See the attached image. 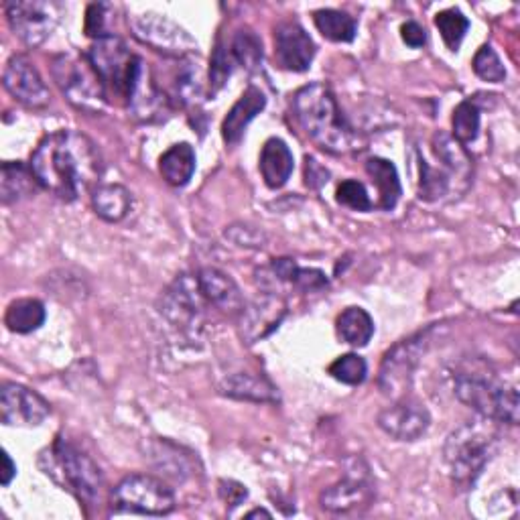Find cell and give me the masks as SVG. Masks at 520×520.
Returning <instances> with one entry per match:
<instances>
[{"mask_svg":"<svg viewBox=\"0 0 520 520\" xmlns=\"http://www.w3.org/2000/svg\"><path fill=\"white\" fill-rule=\"evenodd\" d=\"M37 183L63 202H74L102 177V157L92 139L78 130L47 135L31 157Z\"/></svg>","mask_w":520,"mask_h":520,"instance_id":"obj_1","label":"cell"},{"mask_svg":"<svg viewBox=\"0 0 520 520\" xmlns=\"http://www.w3.org/2000/svg\"><path fill=\"white\" fill-rule=\"evenodd\" d=\"M293 112L305 135L319 149L332 155L362 149V137L346 124L332 90L325 84L303 86L293 98Z\"/></svg>","mask_w":520,"mask_h":520,"instance_id":"obj_2","label":"cell"},{"mask_svg":"<svg viewBox=\"0 0 520 520\" xmlns=\"http://www.w3.org/2000/svg\"><path fill=\"white\" fill-rule=\"evenodd\" d=\"M455 397L494 423H518V390L496 372L482 366L460 368L453 374Z\"/></svg>","mask_w":520,"mask_h":520,"instance_id":"obj_3","label":"cell"},{"mask_svg":"<svg viewBox=\"0 0 520 520\" xmlns=\"http://www.w3.org/2000/svg\"><path fill=\"white\" fill-rule=\"evenodd\" d=\"M498 435L490 419L470 421L449 433L443 458L455 484L470 486L482 474L496 451Z\"/></svg>","mask_w":520,"mask_h":520,"instance_id":"obj_4","label":"cell"},{"mask_svg":"<svg viewBox=\"0 0 520 520\" xmlns=\"http://www.w3.org/2000/svg\"><path fill=\"white\" fill-rule=\"evenodd\" d=\"M43 455L49 460V466L45 468L47 476L59 480L63 488L74 492L84 504L100 502L104 476L90 455L63 439H57Z\"/></svg>","mask_w":520,"mask_h":520,"instance_id":"obj_5","label":"cell"},{"mask_svg":"<svg viewBox=\"0 0 520 520\" xmlns=\"http://www.w3.org/2000/svg\"><path fill=\"white\" fill-rule=\"evenodd\" d=\"M53 80L78 110L98 114L106 104V88L88 55L63 53L53 59Z\"/></svg>","mask_w":520,"mask_h":520,"instance_id":"obj_6","label":"cell"},{"mask_svg":"<svg viewBox=\"0 0 520 520\" xmlns=\"http://www.w3.org/2000/svg\"><path fill=\"white\" fill-rule=\"evenodd\" d=\"M88 57L106 88V96L114 94L126 102V96L133 88L145 61L130 51L116 35L98 39L92 45Z\"/></svg>","mask_w":520,"mask_h":520,"instance_id":"obj_7","label":"cell"},{"mask_svg":"<svg viewBox=\"0 0 520 520\" xmlns=\"http://www.w3.org/2000/svg\"><path fill=\"white\" fill-rule=\"evenodd\" d=\"M114 512H135L149 516H165L175 508L173 490L159 478L149 474L126 476L112 492Z\"/></svg>","mask_w":520,"mask_h":520,"instance_id":"obj_8","label":"cell"},{"mask_svg":"<svg viewBox=\"0 0 520 520\" xmlns=\"http://www.w3.org/2000/svg\"><path fill=\"white\" fill-rule=\"evenodd\" d=\"M208 305L195 277L183 275L163 293L159 311L173 328L189 336H198L204 328Z\"/></svg>","mask_w":520,"mask_h":520,"instance_id":"obj_9","label":"cell"},{"mask_svg":"<svg viewBox=\"0 0 520 520\" xmlns=\"http://www.w3.org/2000/svg\"><path fill=\"white\" fill-rule=\"evenodd\" d=\"M425 346H427V334H417L409 340H403L390 352H386L380 366V378H378L384 395L393 399L407 397L415 368L425 352Z\"/></svg>","mask_w":520,"mask_h":520,"instance_id":"obj_10","label":"cell"},{"mask_svg":"<svg viewBox=\"0 0 520 520\" xmlns=\"http://www.w3.org/2000/svg\"><path fill=\"white\" fill-rule=\"evenodd\" d=\"M128 23L141 43L165 55L185 57L198 51V41H195L183 27H179L177 23H173L163 15L143 13V15L130 17Z\"/></svg>","mask_w":520,"mask_h":520,"instance_id":"obj_11","label":"cell"},{"mask_svg":"<svg viewBox=\"0 0 520 520\" xmlns=\"http://www.w3.org/2000/svg\"><path fill=\"white\" fill-rule=\"evenodd\" d=\"M17 37L31 47L41 45L59 23V7L43 0H17L5 7Z\"/></svg>","mask_w":520,"mask_h":520,"instance_id":"obj_12","label":"cell"},{"mask_svg":"<svg viewBox=\"0 0 520 520\" xmlns=\"http://www.w3.org/2000/svg\"><path fill=\"white\" fill-rule=\"evenodd\" d=\"M51 413L49 403L37 395L35 390L5 382L0 390V421L9 427H37Z\"/></svg>","mask_w":520,"mask_h":520,"instance_id":"obj_13","label":"cell"},{"mask_svg":"<svg viewBox=\"0 0 520 520\" xmlns=\"http://www.w3.org/2000/svg\"><path fill=\"white\" fill-rule=\"evenodd\" d=\"M3 84H5L7 92L27 108L41 110L51 100L49 88L45 86L35 65L25 55H13L7 61Z\"/></svg>","mask_w":520,"mask_h":520,"instance_id":"obj_14","label":"cell"},{"mask_svg":"<svg viewBox=\"0 0 520 520\" xmlns=\"http://www.w3.org/2000/svg\"><path fill=\"white\" fill-rule=\"evenodd\" d=\"M287 315V301L277 293H265L244 305L240 313V334L248 344L271 336Z\"/></svg>","mask_w":520,"mask_h":520,"instance_id":"obj_15","label":"cell"},{"mask_svg":"<svg viewBox=\"0 0 520 520\" xmlns=\"http://www.w3.org/2000/svg\"><path fill=\"white\" fill-rule=\"evenodd\" d=\"M429 425V411L423 403L411 397L397 399L395 405L386 407L378 415V427L397 441H415L421 435H425Z\"/></svg>","mask_w":520,"mask_h":520,"instance_id":"obj_16","label":"cell"},{"mask_svg":"<svg viewBox=\"0 0 520 520\" xmlns=\"http://www.w3.org/2000/svg\"><path fill=\"white\" fill-rule=\"evenodd\" d=\"M275 57L283 70L307 72L315 57V43L299 23H281L275 31Z\"/></svg>","mask_w":520,"mask_h":520,"instance_id":"obj_17","label":"cell"},{"mask_svg":"<svg viewBox=\"0 0 520 520\" xmlns=\"http://www.w3.org/2000/svg\"><path fill=\"white\" fill-rule=\"evenodd\" d=\"M374 496V486L366 474L346 476L338 484L325 488L319 496V502L330 512H352L362 506H368Z\"/></svg>","mask_w":520,"mask_h":520,"instance_id":"obj_18","label":"cell"},{"mask_svg":"<svg viewBox=\"0 0 520 520\" xmlns=\"http://www.w3.org/2000/svg\"><path fill=\"white\" fill-rule=\"evenodd\" d=\"M124 104L130 114L143 122H155L167 114V98L153 82L147 63H143V68L133 88H130Z\"/></svg>","mask_w":520,"mask_h":520,"instance_id":"obj_19","label":"cell"},{"mask_svg":"<svg viewBox=\"0 0 520 520\" xmlns=\"http://www.w3.org/2000/svg\"><path fill=\"white\" fill-rule=\"evenodd\" d=\"M198 287L206 301L216 307L222 313L228 315H240L244 309V297L238 289V285L222 271L218 269H202L195 275Z\"/></svg>","mask_w":520,"mask_h":520,"instance_id":"obj_20","label":"cell"},{"mask_svg":"<svg viewBox=\"0 0 520 520\" xmlns=\"http://www.w3.org/2000/svg\"><path fill=\"white\" fill-rule=\"evenodd\" d=\"M265 106H267V98L263 92H260L256 86L246 88V92L238 98V102L230 108V112L226 114V118L222 122L224 141L228 145L240 143L246 126L265 110Z\"/></svg>","mask_w":520,"mask_h":520,"instance_id":"obj_21","label":"cell"},{"mask_svg":"<svg viewBox=\"0 0 520 520\" xmlns=\"http://www.w3.org/2000/svg\"><path fill=\"white\" fill-rule=\"evenodd\" d=\"M293 153L281 139H269L260 153V173L271 189H281L293 173Z\"/></svg>","mask_w":520,"mask_h":520,"instance_id":"obj_22","label":"cell"},{"mask_svg":"<svg viewBox=\"0 0 520 520\" xmlns=\"http://www.w3.org/2000/svg\"><path fill=\"white\" fill-rule=\"evenodd\" d=\"M220 390L224 395L240 401H256V403H271L277 401V388L263 376H254L246 372L230 374Z\"/></svg>","mask_w":520,"mask_h":520,"instance_id":"obj_23","label":"cell"},{"mask_svg":"<svg viewBox=\"0 0 520 520\" xmlns=\"http://www.w3.org/2000/svg\"><path fill=\"white\" fill-rule=\"evenodd\" d=\"M366 173L370 175L372 183L376 185L380 208L393 210L401 198V181H399V173H397L395 165L386 159L374 157L366 163Z\"/></svg>","mask_w":520,"mask_h":520,"instance_id":"obj_24","label":"cell"},{"mask_svg":"<svg viewBox=\"0 0 520 520\" xmlns=\"http://www.w3.org/2000/svg\"><path fill=\"white\" fill-rule=\"evenodd\" d=\"M133 198H130V191L122 185L108 183V185H98L92 191V206L96 214L106 220V222H120L126 218Z\"/></svg>","mask_w":520,"mask_h":520,"instance_id":"obj_25","label":"cell"},{"mask_svg":"<svg viewBox=\"0 0 520 520\" xmlns=\"http://www.w3.org/2000/svg\"><path fill=\"white\" fill-rule=\"evenodd\" d=\"M35 185L39 183L31 167L27 169L23 163H5L0 171V200L5 206L15 204L35 193Z\"/></svg>","mask_w":520,"mask_h":520,"instance_id":"obj_26","label":"cell"},{"mask_svg":"<svg viewBox=\"0 0 520 520\" xmlns=\"http://www.w3.org/2000/svg\"><path fill=\"white\" fill-rule=\"evenodd\" d=\"M159 169L163 179L173 187H183L189 183L195 171V151L187 143L173 145L167 153H163L159 161Z\"/></svg>","mask_w":520,"mask_h":520,"instance_id":"obj_27","label":"cell"},{"mask_svg":"<svg viewBox=\"0 0 520 520\" xmlns=\"http://www.w3.org/2000/svg\"><path fill=\"white\" fill-rule=\"evenodd\" d=\"M45 321V307L37 299H17L7 307L5 325L15 334H31Z\"/></svg>","mask_w":520,"mask_h":520,"instance_id":"obj_28","label":"cell"},{"mask_svg":"<svg viewBox=\"0 0 520 520\" xmlns=\"http://www.w3.org/2000/svg\"><path fill=\"white\" fill-rule=\"evenodd\" d=\"M338 336L354 348L366 346L374 336V321L368 311L362 307H348L338 317Z\"/></svg>","mask_w":520,"mask_h":520,"instance_id":"obj_29","label":"cell"},{"mask_svg":"<svg viewBox=\"0 0 520 520\" xmlns=\"http://www.w3.org/2000/svg\"><path fill=\"white\" fill-rule=\"evenodd\" d=\"M317 31L330 41L336 43H350L356 37V21L348 13L334 11V9H323L313 15Z\"/></svg>","mask_w":520,"mask_h":520,"instance_id":"obj_30","label":"cell"},{"mask_svg":"<svg viewBox=\"0 0 520 520\" xmlns=\"http://www.w3.org/2000/svg\"><path fill=\"white\" fill-rule=\"evenodd\" d=\"M232 57L244 70H258L260 63H263V41H260V37L250 29L238 31L232 41Z\"/></svg>","mask_w":520,"mask_h":520,"instance_id":"obj_31","label":"cell"},{"mask_svg":"<svg viewBox=\"0 0 520 520\" xmlns=\"http://www.w3.org/2000/svg\"><path fill=\"white\" fill-rule=\"evenodd\" d=\"M451 126H453V139L458 141L460 145H468V143L476 141V137L480 133V110H478V106L470 100H464L462 104H458V108L453 110Z\"/></svg>","mask_w":520,"mask_h":520,"instance_id":"obj_32","label":"cell"},{"mask_svg":"<svg viewBox=\"0 0 520 520\" xmlns=\"http://www.w3.org/2000/svg\"><path fill=\"white\" fill-rule=\"evenodd\" d=\"M435 25H437L443 41L447 43V47L453 51H458V47L462 45L468 29H470V21L458 9H447V11L437 13Z\"/></svg>","mask_w":520,"mask_h":520,"instance_id":"obj_33","label":"cell"},{"mask_svg":"<svg viewBox=\"0 0 520 520\" xmlns=\"http://www.w3.org/2000/svg\"><path fill=\"white\" fill-rule=\"evenodd\" d=\"M474 72L478 78H482L484 82H490V84H500L506 80V68L504 63L500 61L498 53L490 47V45H484L482 49H478V53L474 55Z\"/></svg>","mask_w":520,"mask_h":520,"instance_id":"obj_34","label":"cell"},{"mask_svg":"<svg viewBox=\"0 0 520 520\" xmlns=\"http://www.w3.org/2000/svg\"><path fill=\"white\" fill-rule=\"evenodd\" d=\"M330 374L344 384L356 386V384L364 382V378L368 374V366H366V360L362 356L346 354V356H340L336 362L330 364Z\"/></svg>","mask_w":520,"mask_h":520,"instance_id":"obj_35","label":"cell"},{"mask_svg":"<svg viewBox=\"0 0 520 520\" xmlns=\"http://www.w3.org/2000/svg\"><path fill=\"white\" fill-rule=\"evenodd\" d=\"M175 90L183 104H195L202 98V72L198 68V63L195 65L191 61L183 63V68L177 76Z\"/></svg>","mask_w":520,"mask_h":520,"instance_id":"obj_36","label":"cell"},{"mask_svg":"<svg viewBox=\"0 0 520 520\" xmlns=\"http://www.w3.org/2000/svg\"><path fill=\"white\" fill-rule=\"evenodd\" d=\"M336 200H338V204H342L350 210H356V212L372 210V200H370L366 187L356 179H348V181L340 183V187L336 191Z\"/></svg>","mask_w":520,"mask_h":520,"instance_id":"obj_37","label":"cell"},{"mask_svg":"<svg viewBox=\"0 0 520 520\" xmlns=\"http://www.w3.org/2000/svg\"><path fill=\"white\" fill-rule=\"evenodd\" d=\"M232 57L226 53V49L222 45L216 47L214 51V57H212V70H210V88H212V94L222 90L224 84L228 82L230 74H232Z\"/></svg>","mask_w":520,"mask_h":520,"instance_id":"obj_38","label":"cell"},{"mask_svg":"<svg viewBox=\"0 0 520 520\" xmlns=\"http://www.w3.org/2000/svg\"><path fill=\"white\" fill-rule=\"evenodd\" d=\"M108 11H110V7L100 3V5H92L86 13V33L90 37H96V41L110 37L108 27H106V21H108L106 17H110Z\"/></svg>","mask_w":520,"mask_h":520,"instance_id":"obj_39","label":"cell"},{"mask_svg":"<svg viewBox=\"0 0 520 520\" xmlns=\"http://www.w3.org/2000/svg\"><path fill=\"white\" fill-rule=\"evenodd\" d=\"M293 285L301 291H321L328 287V279L317 269H297V275L293 279Z\"/></svg>","mask_w":520,"mask_h":520,"instance_id":"obj_40","label":"cell"},{"mask_svg":"<svg viewBox=\"0 0 520 520\" xmlns=\"http://www.w3.org/2000/svg\"><path fill=\"white\" fill-rule=\"evenodd\" d=\"M328 177H330V171L321 167L313 157H307L305 159V183L313 189L321 187L323 183H328Z\"/></svg>","mask_w":520,"mask_h":520,"instance_id":"obj_41","label":"cell"},{"mask_svg":"<svg viewBox=\"0 0 520 520\" xmlns=\"http://www.w3.org/2000/svg\"><path fill=\"white\" fill-rule=\"evenodd\" d=\"M220 494H222V498L230 504V506H238V504H242L244 500H246V496H248V492H246V488L242 486V484H238V482H232V480H222L220 482Z\"/></svg>","mask_w":520,"mask_h":520,"instance_id":"obj_42","label":"cell"},{"mask_svg":"<svg viewBox=\"0 0 520 520\" xmlns=\"http://www.w3.org/2000/svg\"><path fill=\"white\" fill-rule=\"evenodd\" d=\"M401 35H403V41L409 45V47H423L427 43V33L425 29L415 23V21H409L401 27Z\"/></svg>","mask_w":520,"mask_h":520,"instance_id":"obj_43","label":"cell"},{"mask_svg":"<svg viewBox=\"0 0 520 520\" xmlns=\"http://www.w3.org/2000/svg\"><path fill=\"white\" fill-rule=\"evenodd\" d=\"M3 464H5V468H3V474H0V482H3V486H9L11 480L15 478V474H17V466L13 464L11 455L7 451L3 453Z\"/></svg>","mask_w":520,"mask_h":520,"instance_id":"obj_44","label":"cell"},{"mask_svg":"<svg viewBox=\"0 0 520 520\" xmlns=\"http://www.w3.org/2000/svg\"><path fill=\"white\" fill-rule=\"evenodd\" d=\"M246 516H248V518H256V516H267V518H271V512H267V510H260V508H258V510H252V512H248Z\"/></svg>","mask_w":520,"mask_h":520,"instance_id":"obj_45","label":"cell"}]
</instances>
